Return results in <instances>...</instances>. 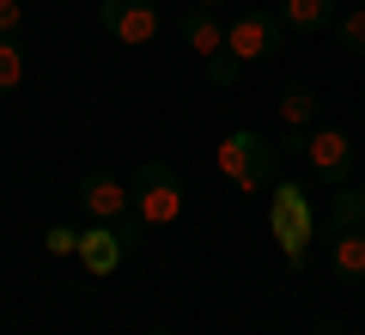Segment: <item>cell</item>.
Returning a JSON list of instances; mask_svg holds the SVG:
<instances>
[{
	"label": "cell",
	"mask_w": 365,
	"mask_h": 335,
	"mask_svg": "<svg viewBox=\"0 0 365 335\" xmlns=\"http://www.w3.org/2000/svg\"><path fill=\"white\" fill-rule=\"evenodd\" d=\"M268 232H274V244L287 250V269H292V274L311 269L317 214H311V201H304L299 183H274V195H268Z\"/></svg>",
	"instance_id": "6da1fadb"
},
{
	"label": "cell",
	"mask_w": 365,
	"mask_h": 335,
	"mask_svg": "<svg viewBox=\"0 0 365 335\" xmlns=\"http://www.w3.org/2000/svg\"><path fill=\"white\" fill-rule=\"evenodd\" d=\"M220 171L250 195L268 189L274 171H280V141H268V134H256V129H232L220 141Z\"/></svg>",
	"instance_id": "7a4b0ae2"
},
{
	"label": "cell",
	"mask_w": 365,
	"mask_h": 335,
	"mask_svg": "<svg viewBox=\"0 0 365 335\" xmlns=\"http://www.w3.org/2000/svg\"><path fill=\"white\" fill-rule=\"evenodd\" d=\"M128 189H134V214H140L146 226H170V219L182 214V177L165 165V159H146V165H134Z\"/></svg>",
	"instance_id": "3957f363"
},
{
	"label": "cell",
	"mask_w": 365,
	"mask_h": 335,
	"mask_svg": "<svg viewBox=\"0 0 365 335\" xmlns=\"http://www.w3.org/2000/svg\"><path fill=\"white\" fill-rule=\"evenodd\" d=\"M225 49L237 61H268V55L287 49V25H280V13H237L225 25Z\"/></svg>",
	"instance_id": "277c9868"
},
{
	"label": "cell",
	"mask_w": 365,
	"mask_h": 335,
	"mask_svg": "<svg viewBox=\"0 0 365 335\" xmlns=\"http://www.w3.org/2000/svg\"><path fill=\"white\" fill-rule=\"evenodd\" d=\"M98 25L122 43V49H146L158 37V0H104Z\"/></svg>",
	"instance_id": "5b68a950"
},
{
	"label": "cell",
	"mask_w": 365,
	"mask_h": 335,
	"mask_svg": "<svg viewBox=\"0 0 365 335\" xmlns=\"http://www.w3.org/2000/svg\"><path fill=\"white\" fill-rule=\"evenodd\" d=\"M304 159H311L317 183H329V189H341L353 177V141L341 129H311L304 134Z\"/></svg>",
	"instance_id": "8992f818"
},
{
	"label": "cell",
	"mask_w": 365,
	"mask_h": 335,
	"mask_svg": "<svg viewBox=\"0 0 365 335\" xmlns=\"http://www.w3.org/2000/svg\"><path fill=\"white\" fill-rule=\"evenodd\" d=\"M73 195H79V207H86L91 219H104V226L128 219V207H134V189H128L122 177H110V171H86Z\"/></svg>",
	"instance_id": "52a82bcc"
},
{
	"label": "cell",
	"mask_w": 365,
	"mask_h": 335,
	"mask_svg": "<svg viewBox=\"0 0 365 335\" xmlns=\"http://www.w3.org/2000/svg\"><path fill=\"white\" fill-rule=\"evenodd\" d=\"M79 262H86V274H116L122 262H128V244H122L116 226H91V232H79Z\"/></svg>",
	"instance_id": "ba28073f"
},
{
	"label": "cell",
	"mask_w": 365,
	"mask_h": 335,
	"mask_svg": "<svg viewBox=\"0 0 365 335\" xmlns=\"http://www.w3.org/2000/svg\"><path fill=\"white\" fill-rule=\"evenodd\" d=\"M177 31H182V43L201 49V55H220L225 49V25L213 19V6H189V13L177 19Z\"/></svg>",
	"instance_id": "9c48e42d"
},
{
	"label": "cell",
	"mask_w": 365,
	"mask_h": 335,
	"mask_svg": "<svg viewBox=\"0 0 365 335\" xmlns=\"http://www.w3.org/2000/svg\"><path fill=\"white\" fill-rule=\"evenodd\" d=\"M335 232H365V189L359 183H341L335 201H329V238Z\"/></svg>",
	"instance_id": "30bf717a"
},
{
	"label": "cell",
	"mask_w": 365,
	"mask_h": 335,
	"mask_svg": "<svg viewBox=\"0 0 365 335\" xmlns=\"http://www.w3.org/2000/svg\"><path fill=\"white\" fill-rule=\"evenodd\" d=\"M329 269L341 281H365V232H335L329 238Z\"/></svg>",
	"instance_id": "8fae6325"
},
{
	"label": "cell",
	"mask_w": 365,
	"mask_h": 335,
	"mask_svg": "<svg viewBox=\"0 0 365 335\" xmlns=\"http://www.w3.org/2000/svg\"><path fill=\"white\" fill-rule=\"evenodd\" d=\"M335 0H280V25L287 31H323V25H335Z\"/></svg>",
	"instance_id": "7c38bea8"
},
{
	"label": "cell",
	"mask_w": 365,
	"mask_h": 335,
	"mask_svg": "<svg viewBox=\"0 0 365 335\" xmlns=\"http://www.w3.org/2000/svg\"><path fill=\"white\" fill-rule=\"evenodd\" d=\"M280 116H287L292 129H317V116H323V104H317V91L304 86V79H292V86L280 91Z\"/></svg>",
	"instance_id": "4fadbf2b"
},
{
	"label": "cell",
	"mask_w": 365,
	"mask_h": 335,
	"mask_svg": "<svg viewBox=\"0 0 365 335\" xmlns=\"http://www.w3.org/2000/svg\"><path fill=\"white\" fill-rule=\"evenodd\" d=\"M19 79H25V49H19V37H0V98H13Z\"/></svg>",
	"instance_id": "5bb4252c"
},
{
	"label": "cell",
	"mask_w": 365,
	"mask_h": 335,
	"mask_svg": "<svg viewBox=\"0 0 365 335\" xmlns=\"http://www.w3.org/2000/svg\"><path fill=\"white\" fill-rule=\"evenodd\" d=\"M237 74H244V61H237L232 49H220V55H207V86H220V91H232V86H237Z\"/></svg>",
	"instance_id": "9a60e30c"
},
{
	"label": "cell",
	"mask_w": 365,
	"mask_h": 335,
	"mask_svg": "<svg viewBox=\"0 0 365 335\" xmlns=\"http://www.w3.org/2000/svg\"><path fill=\"white\" fill-rule=\"evenodd\" d=\"M335 43L347 55H365V6H359V13H347V19H335Z\"/></svg>",
	"instance_id": "2e32d148"
},
{
	"label": "cell",
	"mask_w": 365,
	"mask_h": 335,
	"mask_svg": "<svg viewBox=\"0 0 365 335\" xmlns=\"http://www.w3.org/2000/svg\"><path fill=\"white\" fill-rule=\"evenodd\" d=\"M43 244H49L55 256H79V232H73V226H49V232H43Z\"/></svg>",
	"instance_id": "e0dca14e"
},
{
	"label": "cell",
	"mask_w": 365,
	"mask_h": 335,
	"mask_svg": "<svg viewBox=\"0 0 365 335\" xmlns=\"http://www.w3.org/2000/svg\"><path fill=\"white\" fill-rule=\"evenodd\" d=\"M19 25H25V6L19 0H0V37H19Z\"/></svg>",
	"instance_id": "ac0fdd59"
},
{
	"label": "cell",
	"mask_w": 365,
	"mask_h": 335,
	"mask_svg": "<svg viewBox=\"0 0 365 335\" xmlns=\"http://www.w3.org/2000/svg\"><path fill=\"white\" fill-rule=\"evenodd\" d=\"M146 335H177V329H146Z\"/></svg>",
	"instance_id": "d6986e66"
},
{
	"label": "cell",
	"mask_w": 365,
	"mask_h": 335,
	"mask_svg": "<svg viewBox=\"0 0 365 335\" xmlns=\"http://www.w3.org/2000/svg\"><path fill=\"white\" fill-rule=\"evenodd\" d=\"M195 6H220V0H195Z\"/></svg>",
	"instance_id": "ffe728a7"
},
{
	"label": "cell",
	"mask_w": 365,
	"mask_h": 335,
	"mask_svg": "<svg viewBox=\"0 0 365 335\" xmlns=\"http://www.w3.org/2000/svg\"><path fill=\"white\" fill-rule=\"evenodd\" d=\"M359 6H365V0H359Z\"/></svg>",
	"instance_id": "44dd1931"
}]
</instances>
